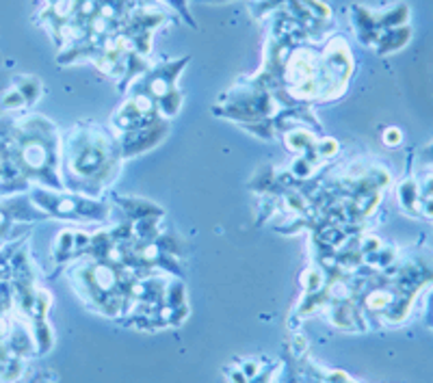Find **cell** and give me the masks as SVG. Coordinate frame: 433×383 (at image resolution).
Returning a JSON list of instances; mask_svg holds the SVG:
<instances>
[{
	"instance_id": "obj_1",
	"label": "cell",
	"mask_w": 433,
	"mask_h": 383,
	"mask_svg": "<svg viewBox=\"0 0 433 383\" xmlns=\"http://www.w3.org/2000/svg\"><path fill=\"white\" fill-rule=\"evenodd\" d=\"M22 105H24V98L18 89H11L0 98V107L3 109H20Z\"/></svg>"
}]
</instances>
